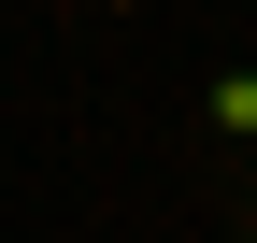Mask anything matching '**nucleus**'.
Returning a JSON list of instances; mask_svg holds the SVG:
<instances>
[{
  "label": "nucleus",
  "instance_id": "f257e3e1",
  "mask_svg": "<svg viewBox=\"0 0 257 243\" xmlns=\"http://www.w3.org/2000/svg\"><path fill=\"white\" fill-rule=\"evenodd\" d=\"M200 114H214V129H243V143H257V72H214V100H200Z\"/></svg>",
  "mask_w": 257,
  "mask_h": 243
}]
</instances>
